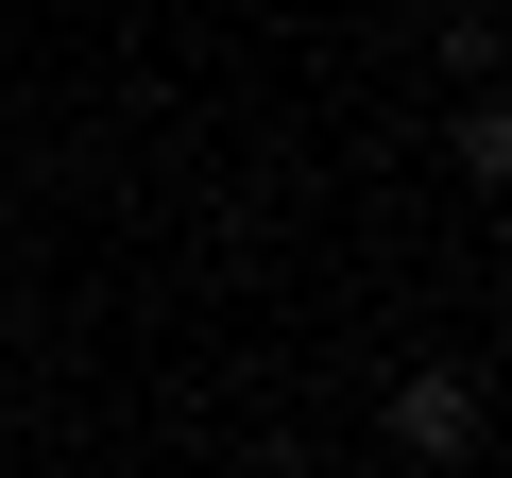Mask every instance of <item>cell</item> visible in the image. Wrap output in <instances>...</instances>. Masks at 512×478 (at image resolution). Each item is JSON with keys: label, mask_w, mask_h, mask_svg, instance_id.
I'll use <instances>...</instances> for the list:
<instances>
[{"label": "cell", "mask_w": 512, "mask_h": 478, "mask_svg": "<svg viewBox=\"0 0 512 478\" xmlns=\"http://www.w3.org/2000/svg\"><path fill=\"white\" fill-rule=\"evenodd\" d=\"M376 427H393V461H427V478H461V461L495 444V410H478V376H461V359H410V376L376 393Z\"/></svg>", "instance_id": "obj_1"}, {"label": "cell", "mask_w": 512, "mask_h": 478, "mask_svg": "<svg viewBox=\"0 0 512 478\" xmlns=\"http://www.w3.org/2000/svg\"><path fill=\"white\" fill-rule=\"evenodd\" d=\"M444 154H461V188H495V205H512V103H461V137H444Z\"/></svg>", "instance_id": "obj_2"}, {"label": "cell", "mask_w": 512, "mask_h": 478, "mask_svg": "<svg viewBox=\"0 0 512 478\" xmlns=\"http://www.w3.org/2000/svg\"><path fill=\"white\" fill-rule=\"evenodd\" d=\"M393 478H427V461H393Z\"/></svg>", "instance_id": "obj_3"}]
</instances>
